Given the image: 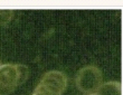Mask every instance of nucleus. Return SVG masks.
Segmentation results:
<instances>
[{
    "label": "nucleus",
    "mask_w": 123,
    "mask_h": 95,
    "mask_svg": "<svg viewBox=\"0 0 123 95\" xmlns=\"http://www.w3.org/2000/svg\"><path fill=\"white\" fill-rule=\"evenodd\" d=\"M42 81L52 84L53 86L62 89L63 92L66 89V86H67V77H66V75H65L64 73L58 72V71L47 72L45 75L43 76Z\"/></svg>",
    "instance_id": "7ed1b4c3"
},
{
    "label": "nucleus",
    "mask_w": 123,
    "mask_h": 95,
    "mask_svg": "<svg viewBox=\"0 0 123 95\" xmlns=\"http://www.w3.org/2000/svg\"><path fill=\"white\" fill-rule=\"evenodd\" d=\"M102 73L96 66H85L76 75V86L85 94H94L102 85Z\"/></svg>",
    "instance_id": "f257e3e1"
},
{
    "label": "nucleus",
    "mask_w": 123,
    "mask_h": 95,
    "mask_svg": "<svg viewBox=\"0 0 123 95\" xmlns=\"http://www.w3.org/2000/svg\"><path fill=\"white\" fill-rule=\"evenodd\" d=\"M63 93L64 92L62 89L50 85L48 83L40 81V83L35 89V91H34V93L31 95H62Z\"/></svg>",
    "instance_id": "39448f33"
},
{
    "label": "nucleus",
    "mask_w": 123,
    "mask_h": 95,
    "mask_svg": "<svg viewBox=\"0 0 123 95\" xmlns=\"http://www.w3.org/2000/svg\"><path fill=\"white\" fill-rule=\"evenodd\" d=\"M88 95H96V94H95V93H94V94H88Z\"/></svg>",
    "instance_id": "6e6552de"
},
{
    "label": "nucleus",
    "mask_w": 123,
    "mask_h": 95,
    "mask_svg": "<svg viewBox=\"0 0 123 95\" xmlns=\"http://www.w3.org/2000/svg\"><path fill=\"white\" fill-rule=\"evenodd\" d=\"M19 86V71L17 64L0 66V95H9Z\"/></svg>",
    "instance_id": "f03ea898"
},
{
    "label": "nucleus",
    "mask_w": 123,
    "mask_h": 95,
    "mask_svg": "<svg viewBox=\"0 0 123 95\" xmlns=\"http://www.w3.org/2000/svg\"><path fill=\"white\" fill-rule=\"evenodd\" d=\"M13 17V10L10 9H1L0 10V25L6 26L11 21Z\"/></svg>",
    "instance_id": "423d86ee"
},
{
    "label": "nucleus",
    "mask_w": 123,
    "mask_h": 95,
    "mask_svg": "<svg viewBox=\"0 0 123 95\" xmlns=\"http://www.w3.org/2000/svg\"><path fill=\"white\" fill-rule=\"evenodd\" d=\"M18 66V71H19V85H23L24 83L27 81L28 75H29V69L26 65H21V64H17Z\"/></svg>",
    "instance_id": "0eeeda50"
},
{
    "label": "nucleus",
    "mask_w": 123,
    "mask_h": 95,
    "mask_svg": "<svg viewBox=\"0 0 123 95\" xmlns=\"http://www.w3.org/2000/svg\"><path fill=\"white\" fill-rule=\"evenodd\" d=\"M96 95H122V85L117 82H107L104 83L98 87Z\"/></svg>",
    "instance_id": "20e7f679"
},
{
    "label": "nucleus",
    "mask_w": 123,
    "mask_h": 95,
    "mask_svg": "<svg viewBox=\"0 0 123 95\" xmlns=\"http://www.w3.org/2000/svg\"><path fill=\"white\" fill-rule=\"evenodd\" d=\"M0 66H1V65H0Z\"/></svg>",
    "instance_id": "1a4fd4ad"
}]
</instances>
